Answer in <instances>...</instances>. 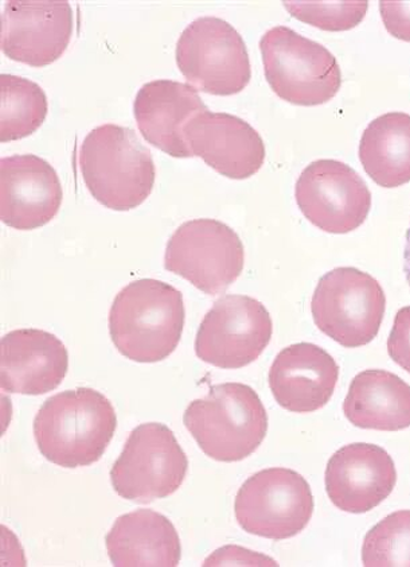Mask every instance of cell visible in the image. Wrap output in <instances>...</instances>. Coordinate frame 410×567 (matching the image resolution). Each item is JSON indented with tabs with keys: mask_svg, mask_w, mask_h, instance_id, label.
I'll use <instances>...</instances> for the list:
<instances>
[{
	"mask_svg": "<svg viewBox=\"0 0 410 567\" xmlns=\"http://www.w3.org/2000/svg\"><path fill=\"white\" fill-rule=\"evenodd\" d=\"M117 419L102 392L77 389L49 398L34 420L42 456L62 468L97 463L114 439Z\"/></svg>",
	"mask_w": 410,
	"mask_h": 567,
	"instance_id": "1",
	"label": "cell"
},
{
	"mask_svg": "<svg viewBox=\"0 0 410 567\" xmlns=\"http://www.w3.org/2000/svg\"><path fill=\"white\" fill-rule=\"evenodd\" d=\"M185 320L182 292L157 279H139L112 303L109 333L124 358L158 363L176 351Z\"/></svg>",
	"mask_w": 410,
	"mask_h": 567,
	"instance_id": "2",
	"label": "cell"
},
{
	"mask_svg": "<svg viewBox=\"0 0 410 567\" xmlns=\"http://www.w3.org/2000/svg\"><path fill=\"white\" fill-rule=\"evenodd\" d=\"M78 165L86 188L114 210L138 208L151 195L155 165L134 130L103 124L81 143Z\"/></svg>",
	"mask_w": 410,
	"mask_h": 567,
	"instance_id": "3",
	"label": "cell"
},
{
	"mask_svg": "<svg viewBox=\"0 0 410 567\" xmlns=\"http://www.w3.org/2000/svg\"><path fill=\"white\" fill-rule=\"evenodd\" d=\"M185 426L208 457L238 463L257 451L269 415L257 392L242 383L214 385L185 411Z\"/></svg>",
	"mask_w": 410,
	"mask_h": 567,
	"instance_id": "4",
	"label": "cell"
},
{
	"mask_svg": "<svg viewBox=\"0 0 410 567\" xmlns=\"http://www.w3.org/2000/svg\"><path fill=\"white\" fill-rule=\"evenodd\" d=\"M266 81L278 97L313 107L330 102L341 85L335 55L287 27L273 28L260 41Z\"/></svg>",
	"mask_w": 410,
	"mask_h": 567,
	"instance_id": "5",
	"label": "cell"
},
{
	"mask_svg": "<svg viewBox=\"0 0 410 567\" xmlns=\"http://www.w3.org/2000/svg\"><path fill=\"white\" fill-rule=\"evenodd\" d=\"M385 310L387 296L380 282L354 267L325 274L311 302L315 326L345 348L370 344L380 332Z\"/></svg>",
	"mask_w": 410,
	"mask_h": 567,
	"instance_id": "6",
	"label": "cell"
},
{
	"mask_svg": "<svg viewBox=\"0 0 410 567\" xmlns=\"http://www.w3.org/2000/svg\"><path fill=\"white\" fill-rule=\"evenodd\" d=\"M177 64L192 89L210 95H235L252 78L244 40L231 23L215 17L198 18L183 30Z\"/></svg>",
	"mask_w": 410,
	"mask_h": 567,
	"instance_id": "7",
	"label": "cell"
},
{
	"mask_svg": "<svg viewBox=\"0 0 410 567\" xmlns=\"http://www.w3.org/2000/svg\"><path fill=\"white\" fill-rule=\"evenodd\" d=\"M188 468V457L171 430L145 423L133 430L112 466V487L126 501L148 504L177 492Z\"/></svg>",
	"mask_w": 410,
	"mask_h": 567,
	"instance_id": "8",
	"label": "cell"
},
{
	"mask_svg": "<svg viewBox=\"0 0 410 567\" xmlns=\"http://www.w3.org/2000/svg\"><path fill=\"white\" fill-rule=\"evenodd\" d=\"M315 508L307 480L288 468L264 470L248 478L235 497V519L244 532L283 540L307 527Z\"/></svg>",
	"mask_w": 410,
	"mask_h": 567,
	"instance_id": "9",
	"label": "cell"
},
{
	"mask_svg": "<svg viewBox=\"0 0 410 567\" xmlns=\"http://www.w3.org/2000/svg\"><path fill=\"white\" fill-rule=\"evenodd\" d=\"M245 251L239 235L219 220L182 224L167 243V271L188 279L208 296L229 289L244 270Z\"/></svg>",
	"mask_w": 410,
	"mask_h": 567,
	"instance_id": "10",
	"label": "cell"
},
{
	"mask_svg": "<svg viewBox=\"0 0 410 567\" xmlns=\"http://www.w3.org/2000/svg\"><path fill=\"white\" fill-rule=\"evenodd\" d=\"M273 333L270 311L248 296H223L204 316L196 339L198 359L222 370H239L256 361Z\"/></svg>",
	"mask_w": 410,
	"mask_h": 567,
	"instance_id": "11",
	"label": "cell"
},
{
	"mask_svg": "<svg viewBox=\"0 0 410 567\" xmlns=\"http://www.w3.org/2000/svg\"><path fill=\"white\" fill-rule=\"evenodd\" d=\"M295 197L306 219L327 234L353 233L371 208V193L362 177L334 159L309 164L297 179Z\"/></svg>",
	"mask_w": 410,
	"mask_h": 567,
	"instance_id": "12",
	"label": "cell"
},
{
	"mask_svg": "<svg viewBox=\"0 0 410 567\" xmlns=\"http://www.w3.org/2000/svg\"><path fill=\"white\" fill-rule=\"evenodd\" d=\"M73 33V11L65 0H9L2 12V50L30 66L52 64Z\"/></svg>",
	"mask_w": 410,
	"mask_h": 567,
	"instance_id": "13",
	"label": "cell"
},
{
	"mask_svg": "<svg viewBox=\"0 0 410 567\" xmlns=\"http://www.w3.org/2000/svg\"><path fill=\"white\" fill-rule=\"evenodd\" d=\"M397 470L381 446L351 444L340 447L328 461L326 491L335 507L349 514H366L380 506L393 492Z\"/></svg>",
	"mask_w": 410,
	"mask_h": 567,
	"instance_id": "14",
	"label": "cell"
},
{
	"mask_svg": "<svg viewBox=\"0 0 410 567\" xmlns=\"http://www.w3.org/2000/svg\"><path fill=\"white\" fill-rule=\"evenodd\" d=\"M62 186L54 167L36 155L0 161V217L6 226L31 230L59 214Z\"/></svg>",
	"mask_w": 410,
	"mask_h": 567,
	"instance_id": "15",
	"label": "cell"
},
{
	"mask_svg": "<svg viewBox=\"0 0 410 567\" xmlns=\"http://www.w3.org/2000/svg\"><path fill=\"white\" fill-rule=\"evenodd\" d=\"M195 157H200L217 173L232 179L256 174L265 161V146L250 123L223 112H202L185 128Z\"/></svg>",
	"mask_w": 410,
	"mask_h": 567,
	"instance_id": "16",
	"label": "cell"
},
{
	"mask_svg": "<svg viewBox=\"0 0 410 567\" xmlns=\"http://www.w3.org/2000/svg\"><path fill=\"white\" fill-rule=\"evenodd\" d=\"M67 367L64 342L45 330H14L0 342V385L9 394H48L65 379Z\"/></svg>",
	"mask_w": 410,
	"mask_h": 567,
	"instance_id": "17",
	"label": "cell"
},
{
	"mask_svg": "<svg viewBox=\"0 0 410 567\" xmlns=\"http://www.w3.org/2000/svg\"><path fill=\"white\" fill-rule=\"evenodd\" d=\"M339 379V365L325 349L301 342L284 348L270 371V388L276 402L296 414L326 406Z\"/></svg>",
	"mask_w": 410,
	"mask_h": 567,
	"instance_id": "18",
	"label": "cell"
},
{
	"mask_svg": "<svg viewBox=\"0 0 410 567\" xmlns=\"http://www.w3.org/2000/svg\"><path fill=\"white\" fill-rule=\"evenodd\" d=\"M207 111L196 89L172 80H157L143 85L134 104L135 120L143 138L176 158L195 157L185 128L192 117Z\"/></svg>",
	"mask_w": 410,
	"mask_h": 567,
	"instance_id": "19",
	"label": "cell"
},
{
	"mask_svg": "<svg viewBox=\"0 0 410 567\" xmlns=\"http://www.w3.org/2000/svg\"><path fill=\"white\" fill-rule=\"evenodd\" d=\"M111 563L117 567L179 565V535L166 516L138 509L116 519L105 537Z\"/></svg>",
	"mask_w": 410,
	"mask_h": 567,
	"instance_id": "20",
	"label": "cell"
},
{
	"mask_svg": "<svg viewBox=\"0 0 410 567\" xmlns=\"http://www.w3.org/2000/svg\"><path fill=\"white\" fill-rule=\"evenodd\" d=\"M344 413L359 429L400 432L410 427V385L389 371L360 372L353 379Z\"/></svg>",
	"mask_w": 410,
	"mask_h": 567,
	"instance_id": "21",
	"label": "cell"
},
{
	"mask_svg": "<svg viewBox=\"0 0 410 567\" xmlns=\"http://www.w3.org/2000/svg\"><path fill=\"white\" fill-rule=\"evenodd\" d=\"M359 159L368 176L382 188L410 183V115L389 112L372 121L360 138Z\"/></svg>",
	"mask_w": 410,
	"mask_h": 567,
	"instance_id": "22",
	"label": "cell"
},
{
	"mask_svg": "<svg viewBox=\"0 0 410 567\" xmlns=\"http://www.w3.org/2000/svg\"><path fill=\"white\" fill-rule=\"evenodd\" d=\"M0 141L11 142L34 134L48 115V99L39 84L2 74L0 78Z\"/></svg>",
	"mask_w": 410,
	"mask_h": 567,
	"instance_id": "23",
	"label": "cell"
},
{
	"mask_svg": "<svg viewBox=\"0 0 410 567\" xmlns=\"http://www.w3.org/2000/svg\"><path fill=\"white\" fill-rule=\"evenodd\" d=\"M366 567L410 566V511H397L366 535L362 546Z\"/></svg>",
	"mask_w": 410,
	"mask_h": 567,
	"instance_id": "24",
	"label": "cell"
},
{
	"mask_svg": "<svg viewBox=\"0 0 410 567\" xmlns=\"http://www.w3.org/2000/svg\"><path fill=\"white\" fill-rule=\"evenodd\" d=\"M284 8L304 23L327 31L351 30L364 21L369 2H284Z\"/></svg>",
	"mask_w": 410,
	"mask_h": 567,
	"instance_id": "25",
	"label": "cell"
},
{
	"mask_svg": "<svg viewBox=\"0 0 410 567\" xmlns=\"http://www.w3.org/2000/svg\"><path fill=\"white\" fill-rule=\"evenodd\" d=\"M388 352L397 365L410 373V307L397 311L388 340Z\"/></svg>",
	"mask_w": 410,
	"mask_h": 567,
	"instance_id": "26",
	"label": "cell"
},
{
	"mask_svg": "<svg viewBox=\"0 0 410 567\" xmlns=\"http://www.w3.org/2000/svg\"><path fill=\"white\" fill-rule=\"evenodd\" d=\"M385 28L396 39L410 42V2L380 3Z\"/></svg>",
	"mask_w": 410,
	"mask_h": 567,
	"instance_id": "27",
	"label": "cell"
},
{
	"mask_svg": "<svg viewBox=\"0 0 410 567\" xmlns=\"http://www.w3.org/2000/svg\"><path fill=\"white\" fill-rule=\"evenodd\" d=\"M403 272L410 286V226L407 233L406 249H403Z\"/></svg>",
	"mask_w": 410,
	"mask_h": 567,
	"instance_id": "28",
	"label": "cell"
}]
</instances>
